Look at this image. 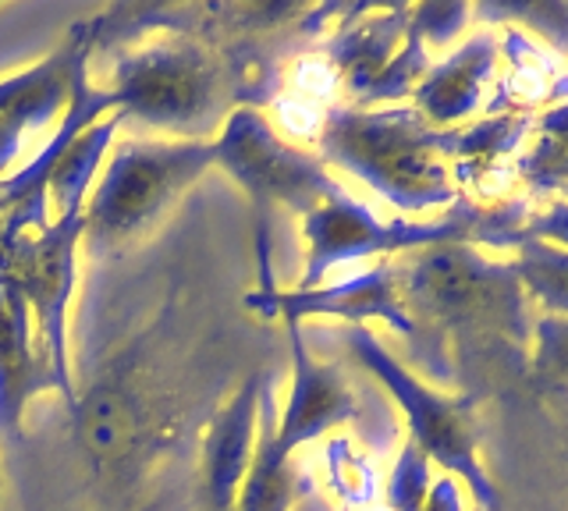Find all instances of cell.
Returning <instances> with one entry per match:
<instances>
[{
    "label": "cell",
    "mask_w": 568,
    "mask_h": 511,
    "mask_svg": "<svg viewBox=\"0 0 568 511\" xmlns=\"http://www.w3.org/2000/svg\"><path fill=\"white\" fill-rule=\"evenodd\" d=\"M455 139L458 132L430 129L413 108H334L316 146L402 214H426L458 200Z\"/></svg>",
    "instance_id": "1"
},
{
    "label": "cell",
    "mask_w": 568,
    "mask_h": 511,
    "mask_svg": "<svg viewBox=\"0 0 568 511\" xmlns=\"http://www.w3.org/2000/svg\"><path fill=\"white\" fill-rule=\"evenodd\" d=\"M111 93L118 125L150 129L182 143H213L227 114L242 108L245 82L189 32H168L114 61Z\"/></svg>",
    "instance_id": "2"
},
{
    "label": "cell",
    "mask_w": 568,
    "mask_h": 511,
    "mask_svg": "<svg viewBox=\"0 0 568 511\" xmlns=\"http://www.w3.org/2000/svg\"><path fill=\"white\" fill-rule=\"evenodd\" d=\"M302 238H306V270L298 277V288H320L337 263L366 256L419 253L434 245L511 249L526 238V203L473 206L462 200L440 221H381L359 200L342 196L302 217Z\"/></svg>",
    "instance_id": "3"
},
{
    "label": "cell",
    "mask_w": 568,
    "mask_h": 511,
    "mask_svg": "<svg viewBox=\"0 0 568 511\" xmlns=\"http://www.w3.org/2000/svg\"><path fill=\"white\" fill-rule=\"evenodd\" d=\"M153 369H139V341L129 356L100 369L75 398L71 412V444L97 476H114V483H132L146 472L156 454L182 448L189 430L174 427L171 398L156 395Z\"/></svg>",
    "instance_id": "4"
},
{
    "label": "cell",
    "mask_w": 568,
    "mask_h": 511,
    "mask_svg": "<svg viewBox=\"0 0 568 511\" xmlns=\"http://www.w3.org/2000/svg\"><path fill=\"white\" fill-rule=\"evenodd\" d=\"M213 167V143L124 139L114 143L103 178L82 209V249L121 256L146 238L160 217Z\"/></svg>",
    "instance_id": "5"
},
{
    "label": "cell",
    "mask_w": 568,
    "mask_h": 511,
    "mask_svg": "<svg viewBox=\"0 0 568 511\" xmlns=\"http://www.w3.org/2000/svg\"><path fill=\"white\" fill-rule=\"evenodd\" d=\"M213 167L235 182L256 214V292L277 288L271 270V214L274 206L306 217L316 206L342 200L348 192L337 185L320 156L288 143L256 108H235L213 139Z\"/></svg>",
    "instance_id": "6"
},
{
    "label": "cell",
    "mask_w": 568,
    "mask_h": 511,
    "mask_svg": "<svg viewBox=\"0 0 568 511\" xmlns=\"http://www.w3.org/2000/svg\"><path fill=\"white\" fill-rule=\"evenodd\" d=\"M395 274L398 298L413 320V313L430 324L455 330L466 327H511L519 334V277L511 263H490L473 245H434V249L408 253Z\"/></svg>",
    "instance_id": "7"
},
{
    "label": "cell",
    "mask_w": 568,
    "mask_h": 511,
    "mask_svg": "<svg viewBox=\"0 0 568 511\" xmlns=\"http://www.w3.org/2000/svg\"><path fill=\"white\" fill-rule=\"evenodd\" d=\"M345 345L363 369L377 377L390 398L402 405L408 419V440L448 472H455L462 483L473 490L479 511H505L497 498L494 480L479 466L476 454V422H473V398H444L434 387H426L419 377L390 356V351L373 338L366 327H348Z\"/></svg>",
    "instance_id": "8"
},
{
    "label": "cell",
    "mask_w": 568,
    "mask_h": 511,
    "mask_svg": "<svg viewBox=\"0 0 568 511\" xmlns=\"http://www.w3.org/2000/svg\"><path fill=\"white\" fill-rule=\"evenodd\" d=\"M79 249H82V209L53 217L40 235H18L0 245V280L22 292L36 345L47 351L53 374L64 384V405L75 398V377H71V348H68V306L79 277Z\"/></svg>",
    "instance_id": "9"
},
{
    "label": "cell",
    "mask_w": 568,
    "mask_h": 511,
    "mask_svg": "<svg viewBox=\"0 0 568 511\" xmlns=\"http://www.w3.org/2000/svg\"><path fill=\"white\" fill-rule=\"evenodd\" d=\"M89 50H93V32L82 22L47 61L0 79V178L22 153L26 132L58 129L71 100V82L82 68H89Z\"/></svg>",
    "instance_id": "10"
},
{
    "label": "cell",
    "mask_w": 568,
    "mask_h": 511,
    "mask_svg": "<svg viewBox=\"0 0 568 511\" xmlns=\"http://www.w3.org/2000/svg\"><path fill=\"white\" fill-rule=\"evenodd\" d=\"M248 313L260 320H306V316H337L348 320V327H363L366 320H384L390 330L413 341V320L398 298L390 263H381L359 277H348L342 285H320V288H271V292H248L242 298Z\"/></svg>",
    "instance_id": "11"
},
{
    "label": "cell",
    "mask_w": 568,
    "mask_h": 511,
    "mask_svg": "<svg viewBox=\"0 0 568 511\" xmlns=\"http://www.w3.org/2000/svg\"><path fill=\"white\" fill-rule=\"evenodd\" d=\"M274 380L271 369H253L217 412L210 416L200 444V472H195V511H235L239 490L256 448L260 395Z\"/></svg>",
    "instance_id": "12"
},
{
    "label": "cell",
    "mask_w": 568,
    "mask_h": 511,
    "mask_svg": "<svg viewBox=\"0 0 568 511\" xmlns=\"http://www.w3.org/2000/svg\"><path fill=\"white\" fill-rule=\"evenodd\" d=\"M284 334L292 351V391L277 412L274 444L284 458H292L302 444H313L342 422L359 419V398L348 387L342 366L310 356L298 320H284Z\"/></svg>",
    "instance_id": "13"
},
{
    "label": "cell",
    "mask_w": 568,
    "mask_h": 511,
    "mask_svg": "<svg viewBox=\"0 0 568 511\" xmlns=\"http://www.w3.org/2000/svg\"><path fill=\"white\" fill-rule=\"evenodd\" d=\"M47 391L64 398V384L53 374L47 351L36 345L22 292L11 280H0V444L11 451L22 444L29 405Z\"/></svg>",
    "instance_id": "14"
},
{
    "label": "cell",
    "mask_w": 568,
    "mask_h": 511,
    "mask_svg": "<svg viewBox=\"0 0 568 511\" xmlns=\"http://www.w3.org/2000/svg\"><path fill=\"white\" fill-rule=\"evenodd\" d=\"M408 32V8H348L331 43L320 50L342 90L359 103L366 90L398 54V43Z\"/></svg>",
    "instance_id": "15"
},
{
    "label": "cell",
    "mask_w": 568,
    "mask_h": 511,
    "mask_svg": "<svg viewBox=\"0 0 568 511\" xmlns=\"http://www.w3.org/2000/svg\"><path fill=\"white\" fill-rule=\"evenodd\" d=\"M497 68V37L494 32H476L462 43L448 61L430 64L426 79L416 85L413 103L416 114L430 129H448L455 121L479 111L484 85Z\"/></svg>",
    "instance_id": "16"
},
{
    "label": "cell",
    "mask_w": 568,
    "mask_h": 511,
    "mask_svg": "<svg viewBox=\"0 0 568 511\" xmlns=\"http://www.w3.org/2000/svg\"><path fill=\"white\" fill-rule=\"evenodd\" d=\"M274 430H277V405H274V380H271L260 395L253 466H248L242 480L235 511H292V504L310 490V483L298 476V466L277 451Z\"/></svg>",
    "instance_id": "17"
},
{
    "label": "cell",
    "mask_w": 568,
    "mask_h": 511,
    "mask_svg": "<svg viewBox=\"0 0 568 511\" xmlns=\"http://www.w3.org/2000/svg\"><path fill=\"white\" fill-rule=\"evenodd\" d=\"M505 50L511 72L501 82V93L487 103V114H526V103H568V68L555 54H544L519 29L505 32Z\"/></svg>",
    "instance_id": "18"
},
{
    "label": "cell",
    "mask_w": 568,
    "mask_h": 511,
    "mask_svg": "<svg viewBox=\"0 0 568 511\" xmlns=\"http://www.w3.org/2000/svg\"><path fill=\"white\" fill-rule=\"evenodd\" d=\"M118 117H103L97 125H89L75 143L64 150V156L53 167L47 182V203L58 209V217L68 209H85L89 192H93V178L103 164V156L114 150L118 139Z\"/></svg>",
    "instance_id": "19"
},
{
    "label": "cell",
    "mask_w": 568,
    "mask_h": 511,
    "mask_svg": "<svg viewBox=\"0 0 568 511\" xmlns=\"http://www.w3.org/2000/svg\"><path fill=\"white\" fill-rule=\"evenodd\" d=\"M532 125L529 114H494L479 125L458 132L455 139V185H476L501 156L515 153L526 129Z\"/></svg>",
    "instance_id": "20"
},
{
    "label": "cell",
    "mask_w": 568,
    "mask_h": 511,
    "mask_svg": "<svg viewBox=\"0 0 568 511\" xmlns=\"http://www.w3.org/2000/svg\"><path fill=\"white\" fill-rule=\"evenodd\" d=\"M519 259L511 263L519 285L532 292V298L547 309V316H568V249L540 242V238H523L515 245Z\"/></svg>",
    "instance_id": "21"
},
{
    "label": "cell",
    "mask_w": 568,
    "mask_h": 511,
    "mask_svg": "<svg viewBox=\"0 0 568 511\" xmlns=\"http://www.w3.org/2000/svg\"><path fill=\"white\" fill-rule=\"evenodd\" d=\"M532 192L568 188V103H558L537 121V146L519 164Z\"/></svg>",
    "instance_id": "22"
},
{
    "label": "cell",
    "mask_w": 568,
    "mask_h": 511,
    "mask_svg": "<svg viewBox=\"0 0 568 511\" xmlns=\"http://www.w3.org/2000/svg\"><path fill=\"white\" fill-rule=\"evenodd\" d=\"M324 466H327V483L337 493L348 511H366L373 508V498H377V472H373V462L355 451V444L348 437H331L324 448Z\"/></svg>",
    "instance_id": "23"
},
{
    "label": "cell",
    "mask_w": 568,
    "mask_h": 511,
    "mask_svg": "<svg viewBox=\"0 0 568 511\" xmlns=\"http://www.w3.org/2000/svg\"><path fill=\"white\" fill-rule=\"evenodd\" d=\"M430 72V54H426V43L419 40V32L408 25L405 43L398 47V54L390 58V64L381 72V79L369 85L366 96L355 103V108L373 111V108H390L405 96L416 93V85Z\"/></svg>",
    "instance_id": "24"
},
{
    "label": "cell",
    "mask_w": 568,
    "mask_h": 511,
    "mask_svg": "<svg viewBox=\"0 0 568 511\" xmlns=\"http://www.w3.org/2000/svg\"><path fill=\"white\" fill-rule=\"evenodd\" d=\"M476 19L487 25H526L547 40L558 54H568V4L558 0H529V4H479Z\"/></svg>",
    "instance_id": "25"
},
{
    "label": "cell",
    "mask_w": 568,
    "mask_h": 511,
    "mask_svg": "<svg viewBox=\"0 0 568 511\" xmlns=\"http://www.w3.org/2000/svg\"><path fill=\"white\" fill-rule=\"evenodd\" d=\"M430 487H434L430 458H426L413 440H405L387 480V511H423Z\"/></svg>",
    "instance_id": "26"
},
{
    "label": "cell",
    "mask_w": 568,
    "mask_h": 511,
    "mask_svg": "<svg viewBox=\"0 0 568 511\" xmlns=\"http://www.w3.org/2000/svg\"><path fill=\"white\" fill-rule=\"evenodd\" d=\"M469 14H473L469 4H419L408 8V25L419 32V40L426 47H444L466 29Z\"/></svg>",
    "instance_id": "27"
},
{
    "label": "cell",
    "mask_w": 568,
    "mask_h": 511,
    "mask_svg": "<svg viewBox=\"0 0 568 511\" xmlns=\"http://www.w3.org/2000/svg\"><path fill=\"white\" fill-rule=\"evenodd\" d=\"M537 374L550 384H568V316H544L537 324Z\"/></svg>",
    "instance_id": "28"
},
{
    "label": "cell",
    "mask_w": 568,
    "mask_h": 511,
    "mask_svg": "<svg viewBox=\"0 0 568 511\" xmlns=\"http://www.w3.org/2000/svg\"><path fill=\"white\" fill-rule=\"evenodd\" d=\"M526 238H540L558 245V249H568V203H550L544 214L526 221Z\"/></svg>",
    "instance_id": "29"
},
{
    "label": "cell",
    "mask_w": 568,
    "mask_h": 511,
    "mask_svg": "<svg viewBox=\"0 0 568 511\" xmlns=\"http://www.w3.org/2000/svg\"><path fill=\"white\" fill-rule=\"evenodd\" d=\"M423 511H462V490L452 476H440L434 480L430 493H426V504Z\"/></svg>",
    "instance_id": "30"
},
{
    "label": "cell",
    "mask_w": 568,
    "mask_h": 511,
    "mask_svg": "<svg viewBox=\"0 0 568 511\" xmlns=\"http://www.w3.org/2000/svg\"><path fill=\"white\" fill-rule=\"evenodd\" d=\"M565 192H568V188H565Z\"/></svg>",
    "instance_id": "31"
}]
</instances>
